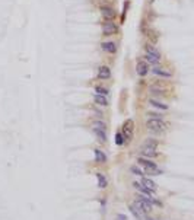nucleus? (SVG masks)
I'll return each mask as SVG.
<instances>
[{
    "instance_id": "obj_17",
    "label": "nucleus",
    "mask_w": 194,
    "mask_h": 220,
    "mask_svg": "<svg viewBox=\"0 0 194 220\" xmlns=\"http://www.w3.org/2000/svg\"><path fill=\"white\" fill-rule=\"evenodd\" d=\"M149 104L152 106H155V108H158V109H168V105H165V104H162V102H158V101H155V99H150L149 101Z\"/></svg>"
},
{
    "instance_id": "obj_26",
    "label": "nucleus",
    "mask_w": 194,
    "mask_h": 220,
    "mask_svg": "<svg viewBox=\"0 0 194 220\" xmlns=\"http://www.w3.org/2000/svg\"><path fill=\"white\" fill-rule=\"evenodd\" d=\"M149 117H152L155 120H162V117H160L159 114H149Z\"/></svg>"
},
{
    "instance_id": "obj_19",
    "label": "nucleus",
    "mask_w": 194,
    "mask_h": 220,
    "mask_svg": "<svg viewBox=\"0 0 194 220\" xmlns=\"http://www.w3.org/2000/svg\"><path fill=\"white\" fill-rule=\"evenodd\" d=\"M96 178H98V187L99 188H105L107 187V180L102 173H96Z\"/></svg>"
},
{
    "instance_id": "obj_13",
    "label": "nucleus",
    "mask_w": 194,
    "mask_h": 220,
    "mask_svg": "<svg viewBox=\"0 0 194 220\" xmlns=\"http://www.w3.org/2000/svg\"><path fill=\"white\" fill-rule=\"evenodd\" d=\"M102 50L104 51H107V53H115V50H117V47H115V44L114 42H102Z\"/></svg>"
},
{
    "instance_id": "obj_12",
    "label": "nucleus",
    "mask_w": 194,
    "mask_h": 220,
    "mask_svg": "<svg viewBox=\"0 0 194 220\" xmlns=\"http://www.w3.org/2000/svg\"><path fill=\"white\" fill-rule=\"evenodd\" d=\"M93 99H95V102H96L98 105H101V106H107V105H108V101H107V98H105L104 95L93 93Z\"/></svg>"
},
{
    "instance_id": "obj_18",
    "label": "nucleus",
    "mask_w": 194,
    "mask_h": 220,
    "mask_svg": "<svg viewBox=\"0 0 194 220\" xmlns=\"http://www.w3.org/2000/svg\"><path fill=\"white\" fill-rule=\"evenodd\" d=\"M105 155H104V152H101V150H95V160L98 163H102L105 162Z\"/></svg>"
},
{
    "instance_id": "obj_10",
    "label": "nucleus",
    "mask_w": 194,
    "mask_h": 220,
    "mask_svg": "<svg viewBox=\"0 0 194 220\" xmlns=\"http://www.w3.org/2000/svg\"><path fill=\"white\" fill-rule=\"evenodd\" d=\"M136 70H137V74L139 76H146L147 72H149V67H147V64L144 61H139L137 66H136Z\"/></svg>"
},
{
    "instance_id": "obj_3",
    "label": "nucleus",
    "mask_w": 194,
    "mask_h": 220,
    "mask_svg": "<svg viewBox=\"0 0 194 220\" xmlns=\"http://www.w3.org/2000/svg\"><path fill=\"white\" fill-rule=\"evenodd\" d=\"M93 133H95V136L98 137V140L101 143H104L107 140V136H105V124H102V122H93Z\"/></svg>"
},
{
    "instance_id": "obj_20",
    "label": "nucleus",
    "mask_w": 194,
    "mask_h": 220,
    "mask_svg": "<svg viewBox=\"0 0 194 220\" xmlns=\"http://www.w3.org/2000/svg\"><path fill=\"white\" fill-rule=\"evenodd\" d=\"M124 136H123V133H117L115 134V144H118V146H121L123 143H124Z\"/></svg>"
},
{
    "instance_id": "obj_28",
    "label": "nucleus",
    "mask_w": 194,
    "mask_h": 220,
    "mask_svg": "<svg viewBox=\"0 0 194 220\" xmlns=\"http://www.w3.org/2000/svg\"><path fill=\"white\" fill-rule=\"evenodd\" d=\"M146 220H152V219H146Z\"/></svg>"
},
{
    "instance_id": "obj_1",
    "label": "nucleus",
    "mask_w": 194,
    "mask_h": 220,
    "mask_svg": "<svg viewBox=\"0 0 194 220\" xmlns=\"http://www.w3.org/2000/svg\"><path fill=\"white\" fill-rule=\"evenodd\" d=\"M146 127L147 130L150 131H156V133H160L167 128V124L162 121V120H155V118H149L147 122H146Z\"/></svg>"
},
{
    "instance_id": "obj_6",
    "label": "nucleus",
    "mask_w": 194,
    "mask_h": 220,
    "mask_svg": "<svg viewBox=\"0 0 194 220\" xmlns=\"http://www.w3.org/2000/svg\"><path fill=\"white\" fill-rule=\"evenodd\" d=\"M101 13H102V18H104L105 21H112V19L115 18V10H114L112 8H108V6L102 8Z\"/></svg>"
},
{
    "instance_id": "obj_14",
    "label": "nucleus",
    "mask_w": 194,
    "mask_h": 220,
    "mask_svg": "<svg viewBox=\"0 0 194 220\" xmlns=\"http://www.w3.org/2000/svg\"><path fill=\"white\" fill-rule=\"evenodd\" d=\"M152 73L153 74H158V76H163V77H171L172 73L168 72V70H163V69H159V67H155L152 69Z\"/></svg>"
},
{
    "instance_id": "obj_7",
    "label": "nucleus",
    "mask_w": 194,
    "mask_h": 220,
    "mask_svg": "<svg viewBox=\"0 0 194 220\" xmlns=\"http://www.w3.org/2000/svg\"><path fill=\"white\" fill-rule=\"evenodd\" d=\"M142 155H143L144 157H155L158 153H156V149H155V147L143 144V147H142Z\"/></svg>"
},
{
    "instance_id": "obj_22",
    "label": "nucleus",
    "mask_w": 194,
    "mask_h": 220,
    "mask_svg": "<svg viewBox=\"0 0 194 220\" xmlns=\"http://www.w3.org/2000/svg\"><path fill=\"white\" fill-rule=\"evenodd\" d=\"M95 90H96V93H99V95H108V89H105V88H102V86H96L95 88Z\"/></svg>"
},
{
    "instance_id": "obj_9",
    "label": "nucleus",
    "mask_w": 194,
    "mask_h": 220,
    "mask_svg": "<svg viewBox=\"0 0 194 220\" xmlns=\"http://www.w3.org/2000/svg\"><path fill=\"white\" fill-rule=\"evenodd\" d=\"M98 77L99 79H110L111 77V72H110V69L107 67V66H101L99 69H98Z\"/></svg>"
},
{
    "instance_id": "obj_8",
    "label": "nucleus",
    "mask_w": 194,
    "mask_h": 220,
    "mask_svg": "<svg viewBox=\"0 0 194 220\" xmlns=\"http://www.w3.org/2000/svg\"><path fill=\"white\" fill-rule=\"evenodd\" d=\"M146 60H147L150 64H159L160 54L159 53H146Z\"/></svg>"
},
{
    "instance_id": "obj_15",
    "label": "nucleus",
    "mask_w": 194,
    "mask_h": 220,
    "mask_svg": "<svg viewBox=\"0 0 194 220\" xmlns=\"http://www.w3.org/2000/svg\"><path fill=\"white\" fill-rule=\"evenodd\" d=\"M142 184H143L146 188H149V189H152V191H156V182H153L152 180H149V178H143L142 180Z\"/></svg>"
},
{
    "instance_id": "obj_21",
    "label": "nucleus",
    "mask_w": 194,
    "mask_h": 220,
    "mask_svg": "<svg viewBox=\"0 0 194 220\" xmlns=\"http://www.w3.org/2000/svg\"><path fill=\"white\" fill-rule=\"evenodd\" d=\"M144 144H146V146H150V147H155V149H156V147H158V141H156L155 139H147L146 141H144Z\"/></svg>"
},
{
    "instance_id": "obj_24",
    "label": "nucleus",
    "mask_w": 194,
    "mask_h": 220,
    "mask_svg": "<svg viewBox=\"0 0 194 220\" xmlns=\"http://www.w3.org/2000/svg\"><path fill=\"white\" fill-rule=\"evenodd\" d=\"M130 171H131V173H134V175H137V176L143 175V173H142V171H140L137 166H131V168H130Z\"/></svg>"
},
{
    "instance_id": "obj_27",
    "label": "nucleus",
    "mask_w": 194,
    "mask_h": 220,
    "mask_svg": "<svg viewBox=\"0 0 194 220\" xmlns=\"http://www.w3.org/2000/svg\"><path fill=\"white\" fill-rule=\"evenodd\" d=\"M117 220H127V217L124 216V214H118V216H117Z\"/></svg>"
},
{
    "instance_id": "obj_23",
    "label": "nucleus",
    "mask_w": 194,
    "mask_h": 220,
    "mask_svg": "<svg viewBox=\"0 0 194 220\" xmlns=\"http://www.w3.org/2000/svg\"><path fill=\"white\" fill-rule=\"evenodd\" d=\"M146 173H147V175H160L162 171L158 169V168H155V169H146Z\"/></svg>"
},
{
    "instance_id": "obj_25",
    "label": "nucleus",
    "mask_w": 194,
    "mask_h": 220,
    "mask_svg": "<svg viewBox=\"0 0 194 220\" xmlns=\"http://www.w3.org/2000/svg\"><path fill=\"white\" fill-rule=\"evenodd\" d=\"M146 53H158V51L153 48V47H150V45H149V47H146Z\"/></svg>"
},
{
    "instance_id": "obj_11",
    "label": "nucleus",
    "mask_w": 194,
    "mask_h": 220,
    "mask_svg": "<svg viewBox=\"0 0 194 220\" xmlns=\"http://www.w3.org/2000/svg\"><path fill=\"white\" fill-rule=\"evenodd\" d=\"M139 165H142L144 169H155V168H158L156 163H153L152 160H147L144 157H139Z\"/></svg>"
},
{
    "instance_id": "obj_2",
    "label": "nucleus",
    "mask_w": 194,
    "mask_h": 220,
    "mask_svg": "<svg viewBox=\"0 0 194 220\" xmlns=\"http://www.w3.org/2000/svg\"><path fill=\"white\" fill-rule=\"evenodd\" d=\"M133 131H134V122H133V120H127L123 125V136L127 141L133 139Z\"/></svg>"
},
{
    "instance_id": "obj_16",
    "label": "nucleus",
    "mask_w": 194,
    "mask_h": 220,
    "mask_svg": "<svg viewBox=\"0 0 194 220\" xmlns=\"http://www.w3.org/2000/svg\"><path fill=\"white\" fill-rule=\"evenodd\" d=\"M130 210H131V213L134 214L136 219H143V214H142L143 212H142V210H140L136 204H131V205H130Z\"/></svg>"
},
{
    "instance_id": "obj_5",
    "label": "nucleus",
    "mask_w": 194,
    "mask_h": 220,
    "mask_svg": "<svg viewBox=\"0 0 194 220\" xmlns=\"http://www.w3.org/2000/svg\"><path fill=\"white\" fill-rule=\"evenodd\" d=\"M136 205H137V207H139L143 213H149L150 210H152V204L147 203L146 200L140 198V197H137V200H136Z\"/></svg>"
},
{
    "instance_id": "obj_4",
    "label": "nucleus",
    "mask_w": 194,
    "mask_h": 220,
    "mask_svg": "<svg viewBox=\"0 0 194 220\" xmlns=\"http://www.w3.org/2000/svg\"><path fill=\"white\" fill-rule=\"evenodd\" d=\"M117 31H118V26L112 21H107L105 24H102V32H104V35H112Z\"/></svg>"
}]
</instances>
